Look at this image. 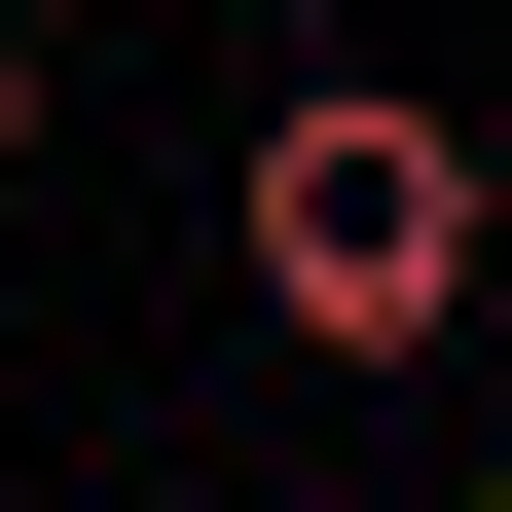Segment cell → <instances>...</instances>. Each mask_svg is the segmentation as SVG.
Listing matches in <instances>:
<instances>
[{"mask_svg":"<svg viewBox=\"0 0 512 512\" xmlns=\"http://www.w3.org/2000/svg\"><path fill=\"white\" fill-rule=\"evenodd\" d=\"M476 110L439 74H256V147H220V256H256V330L293 366H439L476 330Z\"/></svg>","mask_w":512,"mask_h":512,"instance_id":"6da1fadb","label":"cell"},{"mask_svg":"<svg viewBox=\"0 0 512 512\" xmlns=\"http://www.w3.org/2000/svg\"><path fill=\"white\" fill-rule=\"evenodd\" d=\"M0 183H37V37H0Z\"/></svg>","mask_w":512,"mask_h":512,"instance_id":"7a4b0ae2","label":"cell"},{"mask_svg":"<svg viewBox=\"0 0 512 512\" xmlns=\"http://www.w3.org/2000/svg\"><path fill=\"white\" fill-rule=\"evenodd\" d=\"M476 512H512V476H476Z\"/></svg>","mask_w":512,"mask_h":512,"instance_id":"3957f363","label":"cell"}]
</instances>
